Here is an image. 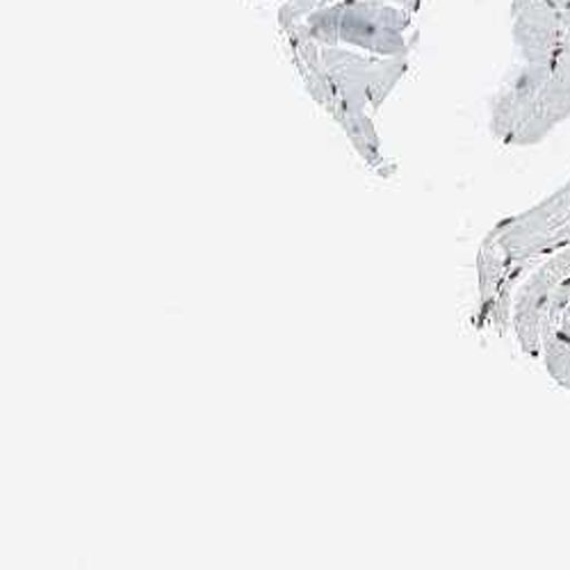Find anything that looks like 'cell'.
<instances>
[{"instance_id":"5","label":"cell","mask_w":570,"mask_h":570,"mask_svg":"<svg viewBox=\"0 0 570 570\" xmlns=\"http://www.w3.org/2000/svg\"><path fill=\"white\" fill-rule=\"evenodd\" d=\"M393 3H397L400 8H404V10H409V12L413 14V12H417V10H420L422 0H393Z\"/></svg>"},{"instance_id":"6","label":"cell","mask_w":570,"mask_h":570,"mask_svg":"<svg viewBox=\"0 0 570 570\" xmlns=\"http://www.w3.org/2000/svg\"><path fill=\"white\" fill-rule=\"evenodd\" d=\"M563 28H566L563 41H566V43H570V3H568V8L563 10Z\"/></svg>"},{"instance_id":"3","label":"cell","mask_w":570,"mask_h":570,"mask_svg":"<svg viewBox=\"0 0 570 570\" xmlns=\"http://www.w3.org/2000/svg\"><path fill=\"white\" fill-rule=\"evenodd\" d=\"M563 10L534 0L513 14V41L525 62H550L563 46Z\"/></svg>"},{"instance_id":"4","label":"cell","mask_w":570,"mask_h":570,"mask_svg":"<svg viewBox=\"0 0 570 570\" xmlns=\"http://www.w3.org/2000/svg\"><path fill=\"white\" fill-rule=\"evenodd\" d=\"M530 3H534V0H511V17H513L515 12H520L522 8H528ZM548 3L554 6V8H559V10H566L570 0H548Z\"/></svg>"},{"instance_id":"1","label":"cell","mask_w":570,"mask_h":570,"mask_svg":"<svg viewBox=\"0 0 570 570\" xmlns=\"http://www.w3.org/2000/svg\"><path fill=\"white\" fill-rule=\"evenodd\" d=\"M570 115V43L550 62H525L493 110V130L515 145H530Z\"/></svg>"},{"instance_id":"2","label":"cell","mask_w":570,"mask_h":570,"mask_svg":"<svg viewBox=\"0 0 570 570\" xmlns=\"http://www.w3.org/2000/svg\"><path fill=\"white\" fill-rule=\"evenodd\" d=\"M320 46L338 41L358 46L374 56H406L411 12L382 0H341L313 10L302 23Z\"/></svg>"}]
</instances>
